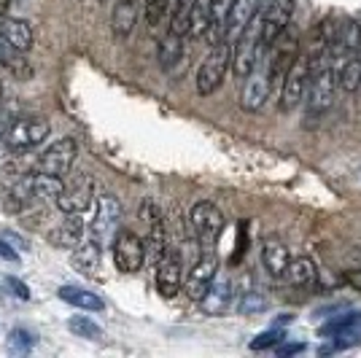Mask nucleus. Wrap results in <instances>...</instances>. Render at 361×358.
Wrapping results in <instances>:
<instances>
[{"label":"nucleus","mask_w":361,"mask_h":358,"mask_svg":"<svg viewBox=\"0 0 361 358\" xmlns=\"http://www.w3.org/2000/svg\"><path fill=\"white\" fill-rule=\"evenodd\" d=\"M229 68H232V44H229V41L213 44V49L208 51V57L202 60L200 70H197V92H200L202 97L213 94V92L224 84V75Z\"/></svg>","instance_id":"f257e3e1"},{"label":"nucleus","mask_w":361,"mask_h":358,"mask_svg":"<svg viewBox=\"0 0 361 358\" xmlns=\"http://www.w3.org/2000/svg\"><path fill=\"white\" fill-rule=\"evenodd\" d=\"M270 60L264 54V49L259 51L256 65L251 68V73L245 75V84L240 92V105L245 111H262V105L267 103L270 94Z\"/></svg>","instance_id":"f03ea898"},{"label":"nucleus","mask_w":361,"mask_h":358,"mask_svg":"<svg viewBox=\"0 0 361 358\" xmlns=\"http://www.w3.org/2000/svg\"><path fill=\"white\" fill-rule=\"evenodd\" d=\"M267 60H270V81L278 84L283 81V75L288 73V68L294 65V60L300 57V32L294 27H286L267 49Z\"/></svg>","instance_id":"7ed1b4c3"},{"label":"nucleus","mask_w":361,"mask_h":358,"mask_svg":"<svg viewBox=\"0 0 361 358\" xmlns=\"http://www.w3.org/2000/svg\"><path fill=\"white\" fill-rule=\"evenodd\" d=\"M294 14V0H270L264 14L259 16V49H270V44L288 27Z\"/></svg>","instance_id":"20e7f679"},{"label":"nucleus","mask_w":361,"mask_h":358,"mask_svg":"<svg viewBox=\"0 0 361 358\" xmlns=\"http://www.w3.org/2000/svg\"><path fill=\"white\" fill-rule=\"evenodd\" d=\"M307 78H310V60L307 54H302L288 68V73L281 81V111H294L297 105L305 100V90H307Z\"/></svg>","instance_id":"39448f33"},{"label":"nucleus","mask_w":361,"mask_h":358,"mask_svg":"<svg viewBox=\"0 0 361 358\" xmlns=\"http://www.w3.org/2000/svg\"><path fill=\"white\" fill-rule=\"evenodd\" d=\"M114 261H116L119 272H127V275L137 272L146 261V242L137 237L135 232L121 229L114 240Z\"/></svg>","instance_id":"423d86ee"},{"label":"nucleus","mask_w":361,"mask_h":358,"mask_svg":"<svg viewBox=\"0 0 361 358\" xmlns=\"http://www.w3.org/2000/svg\"><path fill=\"white\" fill-rule=\"evenodd\" d=\"M259 16L254 22L243 30V35L232 44V70L238 78H245L251 73V68L256 65V57H259Z\"/></svg>","instance_id":"0eeeda50"},{"label":"nucleus","mask_w":361,"mask_h":358,"mask_svg":"<svg viewBox=\"0 0 361 358\" xmlns=\"http://www.w3.org/2000/svg\"><path fill=\"white\" fill-rule=\"evenodd\" d=\"M49 137V124L44 119H19L6 130V143L11 151H30Z\"/></svg>","instance_id":"6e6552de"},{"label":"nucleus","mask_w":361,"mask_h":358,"mask_svg":"<svg viewBox=\"0 0 361 358\" xmlns=\"http://www.w3.org/2000/svg\"><path fill=\"white\" fill-rule=\"evenodd\" d=\"M92 199H94V180L84 173H78V175H73L71 183L62 186L60 197H57V208L62 213H78L81 216L84 210H90Z\"/></svg>","instance_id":"1a4fd4ad"},{"label":"nucleus","mask_w":361,"mask_h":358,"mask_svg":"<svg viewBox=\"0 0 361 358\" xmlns=\"http://www.w3.org/2000/svg\"><path fill=\"white\" fill-rule=\"evenodd\" d=\"M189 221L195 226L197 237L202 240V242H216L219 235H221V229H224V216H221V210L216 208L213 202L208 199H200L195 202V208L189 213Z\"/></svg>","instance_id":"9d476101"},{"label":"nucleus","mask_w":361,"mask_h":358,"mask_svg":"<svg viewBox=\"0 0 361 358\" xmlns=\"http://www.w3.org/2000/svg\"><path fill=\"white\" fill-rule=\"evenodd\" d=\"M183 278H186V272H183V256L178 251H170L167 248L165 254H162V259L157 261V275H154L157 291L162 297H176L180 283H183Z\"/></svg>","instance_id":"9b49d317"},{"label":"nucleus","mask_w":361,"mask_h":358,"mask_svg":"<svg viewBox=\"0 0 361 358\" xmlns=\"http://www.w3.org/2000/svg\"><path fill=\"white\" fill-rule=\"evenodd\" d=\"M121 202L116 197H100V202H97V208H94V218H92V240H97L100 245L106 242L121 224Z\"/></svg>","instance_id":"f8f14e48"},{"label":"nucleus","mask_w":361,"mask_h":358,"mask_svg":"<svg viewBox=\"0 0 361 358\" xmlns=\"http://www.w3.org/2000/svg\"><path fill=\"white\" fill-rule=\"evenodd\" d=\"M216 275H219V259H216V254L208 251L192 267V272H186V278H183V294L192 299V302H200V299L205 297V291L211 288Z\"/></svg>","instance_id":"ddd939ff"},{"label":"nucleus","mask_w":361,"mask_h":358,"mask_svg":"<svg viewBox=\"0 0 361 358\" xmlns=\"http://www.w3.org/2000/svg\"><path fill=\"white\" fill-rule=\"evenodd\" d=\"M78 156V143L73 137H62L57 143H51L49 149L41 154L38 159V170L41 173H49V175H65L71 170V164L75 162Z\"/></svg>","instance_id":"4468645a"},{"label":"nucleus","mask_w":361,"mask_h":358,"mask_svg":"<svg viewBox=\"0 0 361 358\" xmlns=\"http://www.w3.org/2000/svg\"><path fill=\"white\" fill-rule=\"evenodd\" d=\"M318 334H321V337H329V340L334 337V340H337V347H348L353 340L361 337V313L337 315V318H331L329 323H324Z\"/></svg>","instance_id":"2eb2a0df"},{"label":"nucleus","mask_w":361,"mask_h":358,"mask_svg":"<svg viewBox=\"0 0 361 358\" xmlns=\"http://www.w3.org/2000/svg\"><path fill=\"white\" fill-rule=\"evenodd\" d=\"M256 16H259V0H235V6H232V11H229V19H226L224 41L235 44L243 35V30L254 22Z\"/></svg>","instance_id":"dca6fc26"},{"label":"nucleus","mask_w":361,"mask_h":358,"mask_svg":"<svg viewBox=\"0 0 361 358\" xmlns=\"http://www.w3.org/2000/svg\"><path fill=\"white\" fill-rule=\"evenodd\" d=\"M229 302H232V280L224 275H216L205 297L200 299V304H202L205 315H221L229 307Z\"/></svg>","instance_id":"f3484780"},{"label":"nucleus","mask_w":361,"mask_h":358,"mask_svg":"<svg viewBox=\"0 0 361 358\" xmlns=\"http://www.w3.org/2000/svg\"><path fill=\"white\" fill-rule=\"evenodd\" d=\"M0 38L6 41V44L16 49V51H30L32 44H35V38H32V27L27 22H22V19H0Z\"/></svg>","instance_id":"a211bd4d"},{"label":"nucleus","mask_w":361,"mask_h":358,"mask_svg":"<svg viewBox=\"0 0 361 358\" xmlns=\"http://www.w3.org/2000/svg\"><path fill=\"white\" fill-rule=\"evenodd\" d=\"M81 237H84V224H81L78 213H65V218L49 235V240L60 248H75L81 242Z\"/></svg>","instance_id":"6ab92c4d"},{"label":"nucleus","mask_w":361,"mask_h":358,"mask_svg":"<svg viewBox=\"0 0 361 358\" xmlns=\"http://www.w3.org/2000/svg\"><path fill=\"white\" fill-rule=\"evenodd\" d=\"M288 261H291V256H288V248L281 240H267L262 245V264H264V269L270 272L272 278H283L288 269Z\"/></svg>","instance_id":"aec40b11"},{"label":"nucleus","mask_w":361,"mask_h":358,"mask_svg":"<svg viewBox=\"0 0 361 358\" xmlns=\"http://www.w3.org/2000/svg\"><path fill=\"white\" fill-rule=\"evenodd\" d=\"M137 22V0H119L111 14V30L116 38H127Z\"/></svg>","instance_id":"412c9836"},{"label":"nucleus","mask_w":361,"mask_h":358,"mask_svg":"<svg viewBox=\"0 0 361 358\" xmlns=\"http://www.w3.org/2000/svg\"><path fill=\"white\" fill-rule=\"evenodd\" d=\"M286 278L291 285H297V288H305V285H313L318 280V267L316 261L310 259V256H300V259H294V261H288V269H286Z\"/></svg>","instance_id":"4be33fe9"},{"label":"nucleus","mask_w":361,"mask_h":358,"mask_svg":"<svg viewBox=\"0 0 361 358\" xmlns=\"http://www.w3.org/2000/svg\"><path fill=\"white\" fill-rule=\"evenodd\" d=\"M60 299L68 302V304H73V307H81V310H92V313H100V310L106 307V302L97 297L94 291L78 288V285H62Z\"/></svg>","instance_id":"5701e85b"},{"label":"nucleus","mask_w":361,"mask_h":358,"mask_svg":"<svg viewBox=\"0 0 361 358\" xmlns=\"http://www.w3.org/2000/svg\"><path fill=\"white\" fill-rule=\"evenodd\" d=\"M30 186H32V195H35V199H41V202H57V197H60L62 192V183L60 175H49V173H32L30 175Z\"/></svg>","instance_id":"b1692460"},{"label":"nucleus","mask_w":361,"mask_h":358,"mask_svg":"<svg viewBox=\"0 0 361 358\" xmlns=\"http://www.w3.org/2000/svg\"><path fill=\"white\" fill-rule=\"evenodd\" d=\"M71 264L81 272L92 275L94 269L100 267V242L97 240H90V242H78L75 245L73 256H71Z\"/></svg>","instance_id":"393cba45"},{"label":"nucleus","mask_w":361,"mask_h":358,"mask_svg":"<svg viewBox=\"0 0 361 358\" xmlns=\"http://www.w3.org/2000/svg\"><path fill=\"white\" fill-rule=\"evenodd\" d=\"M211 30V0H192L189 8V35L202 38Z\"/></svg>","instance_id":"a878e982"},{"label":"nucleus","mask_w":361,"mask_h":358,"mask_svg":"<svg viewBox=\"0 0 361 358\" xmlns=\"http://www.w3.org/2000/svg\"><path fill=\"white\" fill-rule=\"evenodd\" d=\"M235 0H211V35L213 44L224 41V32H226V19H229V11H232Z\"/></svg>","instance_id":"bb28decb"},{"label":"nucleus","mask_w":361,"mask_h":358,"mask_svg":"<svg viewBox=\"0 0 361 358\" xmlns=\"http://www.w3.org/2000/svg\"><path fill=\"white\" fill-rule=\"evenodd\" d=\"M180 57H183V35L167 32L165 38L159 41V65L165 70H173V65L180 62Z\"/></svg>","instance_id":"cd10ccee"},{"label":"nucleus","mask_w":361,"mask_h":358,"mask_svg":"<svg viewBox=\"0 0 361 358\" xmlns=\"http://www.w3.org/2000/svg\"><path fill=\"white\" fill-rule=\"evenodd\" d=\"M337 84L343 87L345 92H356L361 87V54H350L345 60V65L340 68L337 73Z\"/></svg>","instance_id":"c85d7f7f"},{"label":"nucleus","mask_w":361,"mask_h":358,"mask_svg":"<svg viewBox=\"0 0 361 358\" xmlns=\"http://www.w3.org/2000/svg\"><path fill=\"white\" fill-rule=\"evenodd\" d=\"M68 328L73 331L75 337H81V340H100V337H103V328L97 326L92 318H87V315L71 318V321H68Z\"/></svg>","instance_id":"c756f323"},{"label":"nucleus","mask_w":361,"mask_h":358,"mask_svg":"<svg viewBox=\"0 0 361 358\" xmlns=\"http://www.w3.org/2000/svg\"><path fill=\"white\" fill-rule=\"evenodd\" d=\"M32 347H35V334L27 331V328H14V331L8 334V350L16 353V356L30 353Z\"/></svg>","instance_id":"7c9ffc66"},{"label":"nucleus","mask_w":361,"mask_h":358,"mask_svg":"<svg viewBox=\"0 0 361 358\" xmlns=\"http://www.w3.org/2000/svg\"><path fill=\"white\" fill-rule=\"evenodd\" d=\"M264 307H267V299L262 297V294H256V291H245L240 297V302H238V310L243 315H256L262 313Z\"/></svg>","instance_id":"2f4dec72"},{"label":"nucleus","mask_w":361,"mask_h":358,"mask_svg":"<svg viewBox=\"0 0 361 358\" xmlns=\"http://www.w3.org/2000/svg\"><path fill=\"white\" fill-rule=\"evenodd\" d=\"M283 340V331L281 328H270V331H262L256 340H251V350H267V347H275Z\"/></svg>","instance_id":"473e14b6"},{"label":"nucleus","mask_w":361,"mask_h":358,"mask_svg":"<svg viewBox=\"0 0 361 358\" xmlns=\"http://www.w3.org/2000/svg\"><path fill=\"white\" fill-rule=\"evenodd\" d=\"M167 8H170V0H146V22L151 27H157L159 19L167 14Z\"/></svg>","instance_id":"72a5a7b5"},{"label":"nucleus","mask_w":361,"mask_h":358,"mask_svg":"<svg viewBox=\"0 0 361 358\" xmlns=\"http://www.w3.org/2000/svg\"><path fill=\"white\" fill-rule=\"evenodd\" d=\"M6 285H8L11 291H14L16 299H22V302H27V299H30V288L22 283L19 278H6Z\"/></svg>","instance_id":"f704fd0d"},{"label":"nucleus","mask_w":361,"mask_h":358,"mask_svg":"<svg viewBox=\"0 0 361 358\" xmlns=\"http://www.w3.org/2000/svg\"><path fill=\"white\" fill-rule=\"evenodd\" d=\"M305 350V345L302 342H291V345H275V353L281 358H286V356H297V353H302Z\"/></svg>","instance_id":"c9c22d12"},{"label":"nucleus","mask_w":361,"mask_h":358,"mask_svg":"<svg viewBox=\"0 0 361 358\" xmlns=\"http://www.w3.org/2000/svg\"><path fill=\"white\" fill-rule=\"evenodd\" d=\"M0 259H6V261H11V264H16L19 261V254H16L14 248L6 242V240H0Z\"/></svg>","instance_id":"e433bc0d"},{"label":"nucleus","mask_w":361,"mask_h":358,"mask_svg":"<svg viewBox=\"0 0 361 358\" xmlns=\"http://www.w3.org/2000/svg\"><path fill=\"white\" fill-rule=\"evenodd\" d=\"M348 285H353L356 291H361V269H350V272H345V278H343Z\"/></svg>","instance_id":"4c0bfd02"},{"label":"nucleus","mask_w":361,"mask_h":358,"mask_svg":"<svg viewBox=\"0 0 361 358\" xmlns=\"http://www.w3.org/2000/svg\"><path fill=\"white\" fill-rule=\"evenodd\" d=\"M8 154H11V149H8V143H6V140H0V162H3V159H6Z\"/></svg>","instance_id":"58836bf2"},{"label":"nucleus","mask_w":361,"mask_h":358,"mask_svg":"<svg viewBox=\"0 0 361 358\" xmlns=\"http://www.w3.org/2000/svg\"><path fill=\"white\" fill-rule=\"evenodd\" d=\"M8 6H11V0H0V14H6V11H8Z\"/></svg>","instance_id":"ea45409f"},{"label":"nucleus","mask_w":361,"mask_h":358,"mask_svg":"<svg viewBox=\"0 0 361 358\" xmlns=\"http://www.w3.org/2000/svg\"><path fill=\"white\" fill-rule=\"evenodd\" d=\"M186 0H170V8H178V6H183Z\"/></svg>","instance_id":"a19ab883"},{"label":"nucleus","mask_w":361,"mask_h":358,"mask_svg":"<svg viewBox=\"0 0 361 358\" xmlns=\"http://www.w3.org/2000/svg\"><path fill=\"white\" fill-rule=\"evenodd\" d=\"M3 130H6V127H3V124H0V135H3Z\"/></svg>","instance_id":"79ce46f5"}]
</instances>
